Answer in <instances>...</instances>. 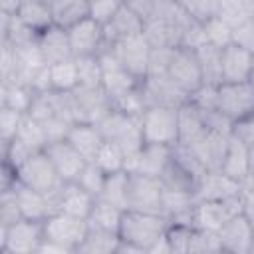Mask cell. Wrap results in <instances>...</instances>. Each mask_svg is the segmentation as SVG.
<instances>
[{
	"mask_svg": "<svg viewBox=\"0 0 254 254\" xmlns=\"http://www.w3.org/2000/svg\"><path fill=\"white\" fill-rule=\"evenodd\" d=\"M44 240L40 220L20 218L10 226H0V254H38Z\"/></svg>",
	"mask_w": 254,
	"mask_h": 254,
	"instance_id": "obj_8",
	"label": "cell"
},
{
	"mask_svg": "<svg viewBox=\"0 0 254 254\" xmlns=\"http://www.w3.org/2000/svg\"><path fill=\"white\" fill-rule=\"evenodd\" d=\"M83 157L85 161H93L101 143L105 141L97 123H85V121H77L69 127V133L65 137Z\"/></svg>",
	"mask_w": 254,
	"mask_h": 254,
	"instance_id": "obj_27",
	"label": "cell"
},
{
	"mask_svg": "<svg viewBox=\"0 0 254 254\" xmlns=\"http://www.w3.org/2000/svg\"><path fill=\"white\" fill-rule=\"evenodd\" d=\"M204 26V36H206V44L224 48L228 44H232V26L220 18V16H212L206 22H202Z\"/></svg>",
	"mask_w": 254,
	"mask_h": 254,
	"instance_id": "obj_41",
	"label": "cell"
},
{
	"mask_svg": "<svg viewBox=\"0 0 254 254\" xmlns=\"http://www.w3.org/2000/svg\"><path fill=\"white\" fill-rule=\"evenodd\" d=\"M107 48L113 52V56L119 60V64L129 73H133L141 81L145 79V75L149 71V58H151V50L153 48L147 42L143 32L127 36L123 40H117L115 44H111Z\"/></svg>",
	"mask_w": 254,
	"mask_h": 254,
	"instance_id": "obj_11",
	"label": "cell"
},
{
	"mask_svg": "<svg viewBox=\"0 0 254 254\" xmlns=\"http://www.w3.org/2000/svg\"><path fill=\"white\" fill-rule=\"evenodd\" d=\"M248 81L252 83V87H254V65H252V71H250V77H248Z\"/></svg>",
	"mask_w": 254,
	"mask_h": 254,
	"instance_id": "obj_55",
	"label": "cell"
},
{
	"mask_svg": "<svg viewBox=\"0 0 254 254\" xmlns=\"http://www.w3.org/2000/svg\"><path fill=\"white\" fill-rule=\"evenodd\" d=\"M192 224H185V222H169L167 226V242L171 248V254H187L189 252V240H190V232H192Z\"/></svg>",
	"mask_w": 254,
	"mask_h": 254,
	"instance_id": "obj_44",
	"label": "cell"
},
{
	"mask_svg": "<svg viewBox=\"0 0 254 254\" xmlns=\"http://www.w3.org/2000/svg\"><path fill=\"white\" fill-rule=\"evenodd\" d=\"M22 218V212L18 208L16 196L10 190H0V226H10Z\"/></svg>",
	"mask_w": 254,
	"mask_h": 254,
	"instance_id": "obj_46",
	"label": "cell"
},
{
	"mask_svg": "<svg viewBox=\"0 0 254 254\" xmlns=\"http://www.w3.org/2000/svg\"><path fill=\"white\" fill-rule=\"evenodd\" d=\"M242 210V196L232 200H196L192 208V226L218 232L222 224Z\"/></svg>",
	"mask_w": 254,
	"mask_h": 254,
	"instance_id": "obj_13",
	"label": "cell"
},
{
	"mask_svg": "<svg viewBox=\"0 0 254 254\" xmlns=\"http://www.w3.org/2000/svg\"><path fill=\"white\" fill-rule=\"evenodd\" d=\"M242 212L248 216V220L254 228V183L246 185L242 190Z\"/></svg>",
	"mask_w": 254,
	"mask_h": 254,
	"instance_id": "obj_52",
	"label": "cell"
},
{
	"mask_svg": "<svg viewBox=\"0 0 254 254\" xmlns=\"http://www.w3.org/2000/svg\"><path fill=\"white\" fill-rule=\"evenodd\" d=\"M230 131H232L234 137H238L246 145H252L254 143V115H248V117L232 123L230 125Z\"/></svg>",
	"mask_w": 254,
	"mask_h": 254,
	"instance_id": "obj_51",
	"label": "cell"
},
{
	"mask_svg": "<svg viewBox=\"0 0 254 254\" xmlns=\"http://www.w3.org/2000/svg\"><path fill=\"white\" fill-rule=\"evenodd\" d=\"M121 216H123V208H119V206H115L103 198H95L93 208L87 216V224L93 228H101V230H109V232L119 234Z\"/></svg>",
	"mask_w": 254,
	"mask_h": 254,
	"instance_id": "obj_34",
	"label": "cell"
},
{
	"mask_svg": "<svg viewBox=\"0 0 254 254\" xmlns=\"http://www.w3.org/2000/svg\"><path fill=\"white\" fill-rule=\"evenodd\" d=\"M105 141L119 145L125 157H133L143 147V131H141V117L129 115L119 109H111L99 123H97Z\"/></svg>",
	"mask_w": 254,
	"mask_h": 254,
	"instance_id": "obj_3",
	"label": "cell"
},
{
	"mask_svg": "<svg viewBox=\"0 0 254 254\" xmlns=\"http://www.w3.org/2000/svg\"><path fill=\"white\" fill-rule=\"evenodd\" d=\"M218 238H220L222 252L226 254H252L254 228L242 210L232 214L222 224V228L218 230Z\"/></svg>",
	"mask_w": 254,
	"mask_h": 254,
	"instance_id": "obj_14",
	"label": "cell"
},
{
	"mask_svg": "<svg viewBox=\"0 0 254 254\" xmlns=\"http://www.w3.org/2000/svg\"><path fill=\"white\" fill-rule=\"evenodd\" d=\"M93 202H95V196L89 194L87 190H83L77 183H65L62 187L60 194L56 196V210L87 220V216L93 208Z\"/></svg>",
	"mask_w": 254,
	"mask_h": 254,
	"instance_id": "obj_26",
	"label": "cell"
},
{
	"mask_svg": "<svg viewBox=\"0 0 254 254\" xmlns=\"http://www.w3.org/2000/svg\"><path fill=\"white\" fill-rule=\"evenodd\" d=\"M125 153L119 145L111 143V141H103L93 163L105 173V175H111V173H119V171H125Z\"/></svg>",
	"mask_w": 254,
	"mask_h": 254,
	"instance_id": "obj_37",
	"label": "cell"
},
{
	"mask_svg": "<svg viewBox=\"0 0 254 254\" xmlns=\"http://www.w3.org/2000/svg\"><path fill=\"white\" fill-rule=\"evenodd\" d=\"M163 206V183L157 177L127 171V200L125 210L161 214Z\"/></svg>",
	"mask_w": 254,
	"mask_h": 254,
	"instance_id": "obj_7",
	"label": "cell"
},
{
	"mask_svg": "<svg viewBox=\"0 0 254 254\" xmlns=\"http://www.w3.org/2000/svg\"><path fill=\"white\" fill-rule=\"evenodd\" d=\"M71 93L77 107V121L99 123L113 109L111 97L103 85H77Z\"/></svg>",
	"mask_w": 254,
	"mask_h": 254,
	"instance_id": "obj_15",
	"label": "cell"
},
{
	"mask_svg": "<svg viewBox=\"0 0 254 254\" xmlns=\"http://www.w3.org/2000/svg\"><path fill=\"white\" fill-rule=\"evenodd\" d=\"M141 131L145 143L175 147L179 143V107L147 105L141 113Z\"/></svg>",
	"mask_w": 254,
	"mask_h": 254,
	"instance_id": "obj_5",
	"label": "cell"
},
{
	"mask_svg": "<svg viewBox=\"0 0 254 254\" xmlns=\"http://www.w3.org/2000/svg\"><path fill=\"white\" fill-rule=\"evenodd\" d=\"M44 151L52 159V163H54L56 171L60 173V177L64 179V183H73L79 177V173L85 167V163H87L85 157L67 139L48 143Z\"/></svg>",
	"mask_w": 254,
	"mask_h": 254,
	"instance_id": "obj_19",
	"label": "cell"
},
{
	"mask_svg": "<svg viewBox=\"0 0 254 254\" xmlns=\"http://www.w3.org/2000/svg\"><path fill=\"white\" fill-rule=\"evenodd\" d=\"M230 141V125H218L212 127L200 143H196L190 151L196 155V159L202 163L206 171H220L226 147Z\"/></svg>",
	"mask_w": 254,
	"mask_h": 254,
	"instance_id": "obj_18",
	"label": "cell"
},
{
	"mask_svg": "<svg viewBox=\"0 0 254 254\" xmlns=\"http://www.w3.org/2000/svg\"><path fill=\"white\" fill-rule=\"evenodd\" d=\"M181 14L183 8L179 4L177 12L169 18L155 16L143 26V34L151 48H181Z\"/></svg>",
	"mask_w": 254,
	"mask_h": 254,
	"instance_id": "obj_20",
	"label": "cell"
},
{
	"mask_svg": "<svg viewBox=\"0 0 254 254\" xmlns=\"http://www.w3.org/2000/svg\"><path fill=\"white\" fill-rule=\"evenodd\" d=\"M254 14V0H218V16L230 26L246 20Z\"/></svg>",
	"mask_w": 254,
	"mask_h": 254,
	"instance_id": "obj_40",
	"label": "cell"
},
{
	"mask_svg": "<svg viewBox=\"0 0 254 254\" xmlns=\"http://www.w3.org/2000/svg\"><path fill=\"white\" fill-rule=\"evenodd\" d=\"M121 0H91L89 2V16L99 22L101 26H105L121 8Z\"/></svg>",
	"mask_w": 254,
	"mask_h": 254,
	"instance_id": "obj_48",
	"label": "cell"
},
{
	"mask_svg": "<svg viewBox=\"0 0 254 254\" xmlns=\"http://www.w3.org/2000/svg\"><path fill=\"white\" fill-rule=\"evenodd\" d=\"M16 175H18V181L26 187H32L44 194H48L54 204H56V196L60 194L62 187L65 185L64 179L60 177V173L56 171L52 159L48 157V153L42 149V151H36L34 155H30L18 169H16Z\"/></svg>",
	"mask_w": 254,
	"mask_h": 254,
	"instance_id": "obj_4",
	"label": "cell"
},
{
	"mask_svg": "<svg viewBox=\"0 0 254 254\" xmlns=\"http://www.w3.org/2000/svg\"><path fill=\"white\" fill-rule=\"evenodd\" d=\"M123 6H127L135 16H139L145 22H149L155 14V6H157V0H121Z\"/></svg>",
	"mask_w": 254,
	"mask_h": 254,
	"instance_id": "obj_50",
	"label": "cell"
},
{
	"mask_svg": "<svg viewBox=\"0 0 254 254\" xmlns=\"http://www.w3.org/2000/svg\"><path fill=\"white\" fill-rule=\"evenodd\" d=\"M173 147L159 145V143H143L137 155L125 159V171L129 173H143L149 177H161L169 159H171Z\"/></svg>",
	"mask_w": 254,
	"mask_h": 254,
	"instance_id": "obj_16",
	"label": "cell"
},
{
	"mask_svg": "<svg viewBox=\"0 0 254 254\" xmlns=\"http://www.w3.org/2000/svg\"><path fill=\"white\" fill-rule=\"evenodd\" d=\"M143 20L139 16H135L127 6L121 4V8L117 10V14L103 26V34H105V44L111 46L117 40H123L127 36L139 34L143 32Z\"/></svg>",
	"mask_w": 254,
	"mask_h": 254,
	"instance_id": "obj_28",
	"label": "cell"
},
{
	"mask_svg": "<svg viewBox=\"0 0 254 254\" xmlns=\"http://www.w3.org/2000/svg\"><path fill=\"white\" fill-rule=\"evenodd\" d=\"M204 171L206 169L202 167V163L196 159V155L189 147L175 145L171 159H169V163H167V167L159 179H161L163 187L173 189V190H181V192H189L194 196L196 187H198Z\"/></svg>",
	"mask_w": 254,
	"mask_h": 254,
	"instance_id": "obj_2",
	"label": "cell"
},
{
	"mask_svg": "<svg viewBox=\"0 0 254 254\" xmlns=\"http://www.w3.org/2000/svg\"><path fill=\"white\" fill-rule=\"evenodd\" d=\"M36 91L18 81H0V105L16 109L20 113H28L32 101H34Z\"/></svg>",
	"mask_w": 254,
	"mask_h": 254,
	"instance_id": "obj_33",
	"label": "cell"
},
{
	"mask_svg": "<svg viewBox=\"0 0 254 254\" xmlns=\"http://www.w3.org/2000/svg\"><path fill=\"white\" fill-rule=\"evenodd\" d=\"M244 187L246 185L234 181L222 171H204L196 187L194 198L196 200H232L242 196Z\"/></svg>",
	"mask_w": 254,
	"mask_h": 254,
	"instance_id": "obj_17",
	"label": "cell"
},
{
	"mask_svg": "<svg viewBox=\"0 0 254 254\" xmlns=\"http://www.w3.org/2000/svg\"><path fill=\"white\" fill-rule=\"evenodd\" d=\"M42 224H44V238L60 244L69 254H75L77 246L81 244L89 228L85 218H77V216L60 212V210L52 212Z\"/></svg>",
	"mask_w": 254,
	"mask_h": 254,
	"instance_id": "obj_10",
	"label": "cell"
},
{
	"mask_svg": "<svg viewBox=\"0 0 254 254\" xmlns=\"http://www.w3.org/2000/svg\"><path fill=\"white\" fill-rule=\"evenodd\" d=\"M232 44L254 54V14L232 26Z\"/></svg>",
	"mask_w": 254,
	"mask_h": 254,
	"instance_id": "obj_47",
	"label": "cell"
},
{
	"mask_svg": "<svg viewBox=\"0 0 254 254\" xmlns=\"http://www.w3.org/2000/svg\"><path fill=\"white\" fill-rule=\"evenodd\" d=\"M40 123H42V127H44V133H46L48 143L65 139L67 133H69V127L73 125V123L65 121V119L60 117V115H50L48 119H44V121H40Z\"/></svg>",
	"mask_w": 254,
	"mask_h": 254,
	"instance_id": "obj_49",
	"label": "cell"
},
{
	"mask_svg": "<svg viewBox=\"0 0 254 254\" xmlns=\"http://www.w3.org/2000/svg\"><path fill=\"white\" fill-rule=\"evenodd\" d=\"M38 48H40V54L48 65L73 58L67 28H62L58 24H52L50 28H46L38 34Z\"/></svg>",
	"mask_w": 254,
	"mask_h": 254,
	"instance_id": "obj_23",
	"label": "cell"
},
{
	"mask_svg": "<svg viewBox=\"0 0 254 254\" xmlns=\"http://www.w3.org/2000/svg\"><path fill=\"white\" fill-rule=\"evenodd\" d=\"M20 2H22V0H0L2 12H4V14H16V12H18Z\"/></svg>",
	"mask_w": 254,
	"mask_h": 254,
	"instance_id": "obj_53",
	"label": "cell"
},
{
	"mask_svg": "<svg viewBox=\"0 0 254 254\" xmlns=\"http://www.w3.org/2000/svg\"><path fill=\"white\" fill-rule=\"evenodd\" d=\"M54 24L69 28L89 16V0H50Z\"/></svg>",
	"mask_w": 254,
	"mask_h": 254,
	"instance_id": "obj_32",
	"label": "cell"
},
{
	"mask_svg": "<svg viewBox=\"0 0 254 254\" xmlns=\"http://www.w3.org/2000/svg\"><path fill=\"white\" fill-rule=\"evenodd\" d=\"M220 171L228 177H232L234 181L242 183V185H250L252 177H250V157H248V145L244 141H240L238 137L232 135L230 131V141L220 165Z\"/></svg>",
	"mask_w": 254,
	"mask_h": 254,
	"instance_id": "obj_25",
	"label": "cell"
},
{
	"mask_svg": "<svg viewBox=\"0 0 254 254\" xmlns=\"http://www.w3.org/2000/svg\"><path fill=\"white\" fill-rule=\"evenodd\" d=\"M169 220L163 214L123 210L119 224V240L133 246L139 254H149L151 246L167 232Z\"/></svg>",
	"mask_w": 254,
	"mask_h": 254,
	"instance_id": "obj_1",
	"label": "cell"
},
{
	"mask_svg": "<svg viewBox=\"0 0 254 254\" xmlns=\"http://www.w3.org/2000/svg\"><path fill=\"white\" fill-rule=\"evenodd\" d=\"M22 115L24 113H20L16 109L0 105V143H10L16 137V131H18V125L22 121Z\"/></svg>",
	"mask_w": 254,
	"mask_h": 254,
	"instance_id": "obj_45",
	"label": "cell"
},
{
	"mask_svg": "<svg viewBox=\"0 0 254 254\" xmlns=\"http://www.w3.org/2000/svg\"><path fill=\"white\" fill-rule=\"evenodd\" d=\"M16 16L28 28H32L36 34H40L42 30H46L54 24L50 0H22L20 6H18Z\"/></svg>",
	"mask_w": 254,
	"mask_h": 254,
	"instance_id": "obj_30",
	"label": "cell"
},
{
	"mask_svg": "<svg viewBox=\"0 0 254 254\" xmlns=\"http://www.w3.org/2000/svg\"><path fill=\"white\" fill-rule=\"evenodd\" d=\"M99 198L119 206L125 210V200H127V171H119V173H111L105 177V185L103 190L99 194Z\"/></svg>",
	"mask_w": 254,
	"mask_h": 254,
	"instance_id": "obj_38",
	"label": "cell"
},
{
	"mask_svg": "<svg viewBox=\"0 0 254 254\" xmlns=\"http://www.w3.org/2000/svg\"><path fill=\"white\" fill-rule=\"evenodd\" d=\"M75 65H77L79 85H101L103 67H101V62H99V56L75 58Z\"/></svg>",
	"mask_w": 254,
	"mask_h": 254,
	"instance_id": "obj_42",
	"label": "cell"
},
{
	"mask_svg": "<svg viewBox=\"0 0 254 254\" xmlns=\"http://www.w3.org/2000/svg\"><path fill=\"white\" fill-rule=\"evenodd\" d=\"M48 73H50V85L56 91H73L79 85L75 58L50 64L48 65Z\"/></svg>",
	"mask_w": 254,
	"mask_h": 254,
	"instance_id": "obj_35",
	"label": "cell"
},
{
	"mask_svg": "<svg viewBox=\"0 0 254 254\" xmlns=\"http://www.w3.org/2000/svg\"><path fill=\"white\" fill-rule=\"evenodd\" d=\"M187 254H222L218 232L204 230V228H192L190 240H189V252Z\"/></svg>",
	"mask_w": 254,
	"mask_h": 254,
	"instance_id": "obj_39",
	"label": "cell"
},
{
	"mask_svg": "<svg viewBox=\"0 0 254 254\" xmlns=\"http://www.w3.org/2000/svg\"><path fill=\"white\" fill-rule=\"evenodd\" d=\"M248 157H250V177H252V183H254V143L248 145Z\"/></svg>",
	"mask_w": 254,
	"mask_h": 254,
	"instance_id": "obj_54",
	"label": "cell"
},
{
	"mask_svg": "<svg viewBox=\"0 0 254 254\" xmlns=\"http://www.w3.org/2000/svg\"><path fill=\"white\" fill-rule=\"evenodd\" d=\"M105 177H107V175H105L93 161H87L85 167L81 169L79 177H77L73 183H77L83 190H87L89 194H93L95 198H99V194H101V190H103V185H105Z\"/></svg>",
	"mask_w": 254,
	"mask_h": 254,
	"instance_id": "obj_43",
	"label": "cell"
},
{
	"mask_svg": "<svg viewBox=\"0 0 254 254\" xmlns=\"http://www.w3.org/2000/svg\"><path fill=\"white\" fill-rule=\"evenodd\" d=\"M252 65H254L252 52L236 44H228L222 48V83L248 81Z\"/></svg>",
	"mask_w": 254,
	"mask_h": 254,
	"instance_id": "obj_24",
	"label": "cell"
},
{
	"mask_svg": "<svg viewBox=\"0 0 254 254\" xmlns=\"http://www.w3.org/2000/svg\"><path fill=\"white\" fill-rule=\"evenodd\" d=\"M167 75L189 99L204 87L198 58L192 48H175L167 67Z\"/></svg>",
	"mask_w": 254,
	"mask_h": 254,
	"instance_id": "obj_9",
	"label": "cell"
},
{
	"mask_svg": "<svg viewBox=\"0 0 254 254\" xmlns=\"http://www.w3.org/2000/svg\"><path fill=\"white\" fill-rule=\"evenodd\" d=\"M216 111L232 125L248 115H254V87L250 81L220 83L214 91Z\"/></svg>",
	"mask_w": 254,
	"mask_h": 254,
	"instance_id": "obj_6",
	"label": "cell"
},
{
	"mask_svg": "<svg viewBox=\"0 0 254 254\" xmlns=\"http://www.w3.org/2000/svg\"><path fill=\"white\" fill-rule=\"evenodd\" d=\"M12 192L16 196V202H18V208L22 212V218L44 222L52 212H56V204L48 194H44V192H40V190H36L32 187L22 185L20 181L12 187Z\"/></svg>",
	"mask_w": 254,
	"mask_h": 254,
	"instance_id": "obj_21",
	"label": "cell"
},
{
	"mask_svg": "<svg viewBox=\"0 0 254 254\" xmlns=\"http://www.w3.org/2000/svg\"><path fill=\"white\" fill-rule=\"evenodd\" d=\"M89 2H91V0H89Z\"/></svg>",
	"mask_w": 254,
	"mask_h": 254,
	"instance_id": "obj_56",
	"label": "cell"
},
{
	"mask_svg": "<svg viewBox=\"0 0 254 254\" xmlns=\"http://www.w3.org/2000/svg\"><path fill=\"white\" fill-rule=\"evenodd\" d=\"M202 83L206 87H218L222 83V48L212 44H202L196 50Z\"/></svg>",
	"mask_w": 254,
	"mask_h": 254,
	"instance_id": "obj_29",
	"label": "cell"
},
{
	"mask_svg": "<svg viewBox=\"0 0 254 254\" xmlns=\"http://www.w3.org/2000/svg\"><path fill=\"white\" fill-rule=\"evenodd\" d=\"M14 139L22 141L32 151H42L48 145V139H46V133H44L42 123L38 119H34L30 113H24L22 115V121L18 125V131H16V137Z\"/></svg>",
	"mask_w": 254,
	"mask_h": 254,
	"instance_id": "obj_36",
	"label": "cell"
},
{
	"mask_svg": "<svg viewBox=\"0 0 254 254\" xmlns=\"http://www.w3.org/2000/svg\"><path fill=\"white\" fill-rule=\"evenodd\" d=\"M67 36H69V46H71L73 58L99 56L107 48L103 26L99 22H95L91 16H87V18L79 20L77 24L69 26Z\"/></svg>",
	"mask_w": 254,
	"mask_h": 254,
	"instance_id": "obj_12",
	"label": "cell"
},
{
	"mask_svg": "<svg viewBox=\"0 0 254 254\" xmlns=\"http://www.w3.org/2000/svg\"><path fill=\"white\" fill-rule=\"evenodd\" d=\"M119 246V234L101 230V228H87L85 238L77 246L75 254H115Z\"/></svg>",
	"mask_w": 254,
	"mask_h": 254,
	"instance_id": "obj_31",
	"label": "cell"
},
{
	"mask_svg": "<svg viewBox=\"0 0 254 254\" xmlns=\"http://www.w3.org/2000/svg\"><path fill=\"white\" fill-rule=\"evenodd\" d=\"M141 89H143L147 105H175V107H179L185 101H189V97L169 79L167 73L147 75L141 81Z\"/></svg>",
	"mask_w": 254,
	"mask_h": 254,
	"instance_id": "obj_22",
	"label": "cell"
}]
</instances>
